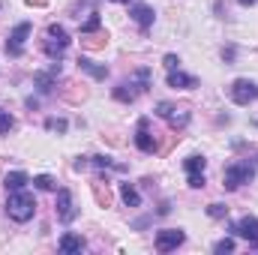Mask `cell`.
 I'll return each mask as SVG.
<instances>
[{
	"label": "cell",
	"mask_w": 258,
	"mask_h": 255,
	"mask_svg": "<svg viewBox=\"0 0 258 255\" xmlns=\"http://www.w3.org/2000/svg\"><path fill=\"white\" fill-rule=\"evenodd\" d=\"M162 63H165V69H177V66H180V57H177V54H165Z\"/></svg>",
	"instance_id": "30"
},
{
	"label": "cell",
	"mask_w": 258,
	"mask_h": 255,
	"mask_svg": "<svg viewBox=\"0 0 258 255\" xmlns=\"http://www.w3.org/2000/svg\"><path fill=\"white\" fill-rule=\"evenodd\" d=\"M45 129H51V132H66V120L63 117H48V120H45Z\"/></svg>",
	"instance_id": "29"
},
{
	"label": "cell",
	"mask_w": 258,
	"mask_h": 255,
	"mask_svg": "<svg viewBox=\"0 0 258 255\" xmlns=\"http://www.w3.org/2000/svg\"><path fill=\"white\" fill-rule=\"evenodd\" d=\"M105 33H99V36H93V33H84V39H81V45L87 48V51H96V48H105Z\"/></svg>",
	"instance_id": "20"
},
{
	"label": "cell",
	"mask_w": 258,
	"mask_h": 255,
	"mask_svg": "<svg viewBox=\"0 0 258 255\" xmlns=\"http://www.w3.org/2000/svg\"><path fill=\"white\" fill-rule=\"evenodd\" d=\"M168 87H174V90H195L198 87V78L195 75H186L177 66V69H168Z\"/></svg>",
	"instance_id": "11"
},
{
	"label": "cell",
	"mask_w": 258,
	"mask_h": 255,
	"mask_svg": "<svg viewBox=\"0 0 258 255\" xmlns=\"http://www.w3.org/2000/svg\"><path fill=\"white\" fill-rule=\"evenodd\" d=\"M213 252H216V255L234 252V240H231V237H222V240H216V243H213Z\"/></svg>",
	"instance_id": "24"
},
{
	"label": "cell",
	"mask_w": 258,
	"mask_h": 255,
	"mask_svg": "<svg viewBox=\"0 0 258 255\" xmlns=\"http://www.w3.org/2000/svg\"><path fill=\"white\" fill-rule=\"evenodd\" d=\"M189 186H192V189H201V186H204V174H198V177H189Z\"/></svg>",
	"instance_id": "32"
},
{
	"label": "cell",
	"mask_w": 258,
	"mask_h": 255,
	"mask_svg": "<svg viewBox=\"0 0 258 255\" xmlns=\"http://www.w3.org/2000/svg\"><path fill=\"white\" fill-rule=\"evenodd\" d=\"M57 75H60V60H54V63L48 66V72H36L33 84L39 87V93H51L54 84H57Z\"/></svg>",
	"instance_id": "10"
},
{
	"label": "cell",
	"mask_w": 258,
	"mask_h": 255,
	"mask_svg": "<svg viewBox=\"0 0 258 255\" xmlns=\"http://www.w3.org/2000/svg\"><path fill=\"white\" fill-rule=\"evenodd\" d=\"M30 30H33V24H30V21L15 24V30H12V33H9V39H6V54H9V57H21V54H24V42H27Z\"/></svg>",
	"instance_id": "5"
},
{
	"label": "cell",
	"mask_w": 258,
	"mask_h": 255,
	"mask_svg": "<svg viewBox=\"0 0 258 255\" xmlns=\"http://www.w3.org/2000/svg\"><path fill=\"white\" fill-rule=\"evenodd\" d=\"M12 126H15V117H12L6 108H0V135H6Z\"/></svg>",
	"instance_id": "25"
},
{
	"label": "cell",
	"mask_w": 258,
	"mask_h": 255,
	"mask_svg": "<svg viewBox=\"0 0 258 255\" xmlns=\"http://www.w3.org/2000/svg\"><path fill=\"white\" fill-rule=\"evenodd\" d=\"M120 198L126 201V207H141V195H138V189L132 183H123L120 186Z\"/></svg>",
	"instance_id": "18"
},
{
	"label": "cell",
	"mask_w": 258,
	"mask_h": 255,
	"mask_svg": "<svg viewBox=\"0 0 258 255\" xmlns=\"http://www.w3.org/2000/svg\"><path fill=\"white\" fill-rule=\"evenodd\" d=\"M135 147H138L141 153H156V150H159L156 138L150 135V120H147V117H141V120H138V132H135Z\"/></svg>",
	"instance_id": "8"
},
{
	"label": "cell",
	"mask_w": 258,
	"mask_h": 255,
	"mask_svg": "<svg viewBox=\"0 0 258 255\" xmlns=\"http://www.w3.org/2000/svg\"><path fill=\"white\" fill-rule=\"evenodd\" d=\"M204 165H207V159H204V156H198V153H192V156H186V159H183V168H186V174H189V177L204 174Z\"/></svg>",
	"instance_id": "16"
},
{
	"label": "cell",
	"mask_w": 258,
	"mask_h": 255,
	"mask_svg": "<svg viewBox=\"0 0 258 255\" xmlns=\"http://www.w3.org/2000/svg\"><path fill=\"white\" fill-rule=\"evenodd\" d=\"M57 246H60V252H66V255H78V252H84V249H87V240H84L81 234H72V231H69V234L60 237V243H57Z\"/></svg>",
	"instance_id": "13"
},
{
	"label": "cell",
	"mask_w": 258,
	"mask_h": 255,
	"mask_svg": "<svg viewBox=\"0 0 258 255\" xmlns=\"http://www.w3.org/2000/svg\"><path fill=\"white\" fill-rule=\"evenodd\" d=\"M207 216H213V219H225V216H228V207H225V204H210V207H207Z\"/></svg>",
	"instance_id": "28"
},
{
	"label": "cell",
	"mask_w": 258,
	"mask_h": 255,
	"mask_svg": "<svg viewBox=\"0 0 258 255\" xmlns=\"http://www.w3.org/2000/svg\"><path fill=\"white\" fill-rule=\"evenodd\" d=\"M129 18L141 27V33H147L150 27H153V18H156V12L147 6V3H132L129 6Z\"/></svg>",
	"instance_id": "9"
},
{
	"label": "cell",
	"mask_w": 258,
	"mask_h": 255,
	"mask_svg": "<svg viewBox=\"0 0 258 255\" xmlns=\"http://www.w3.org/2000/svg\"><path fill=\"white\" fill-rule=\"evenodd\" d=\"M45 42H42V51L51 57V60H60L66 54V48H69V33L63 30V24H48V30H45Z\"/></svg>",
	"instance_id": "3"
},
{
	"label": "cell",
	"mask_w": 258,
	"mask_h": 255,
	"mask_svg": "<svg viewBox=\"0 0 258 255\" xmlns=\"http://www.w3.org/2000/svg\"><path fill=\"white\" fill-rule=\"evenodd\" d=\"M252 174H255V162H252V159L231 162V165H225V171H222V186L228 192H234V189H240L243 183H249Z\"/></svg>",
	"instance_id": "2"
},
{
	"label": "cell",
	"mask_w": 258,
	"mask_h": 255,
	"mask_svg": "<svg viewBox=\"0 0 258 255\" xmlns=\"http://www.w3.org/2000/svg\"><path fill=\"white\" fill-rule=\"evenodd\" d=\"M6 213H9L12 222H21V225H24V222H30L33 213H36V198L27 189L9 192V198H6Z\"/></svg>",
	"instance_id": "1"
},
{
	"label": "cell",
	"mask_w": 258,
	"mask_h": 255,
	"mask_svg": "<svg viewBox=\"0 0 258 255\" xmlns=\"http://www.w3.org/2000/svg\"><path fill=\"white\" fill-rule=\"evenodd\" d=\"M171 111H174V108H171L168 102H159V105H156V114H159V117H168Z\"/></svg>",
	"instance_id": "31"
},
{
	"label": "cell",
	"mask_w": 258,
	"mask_h": 255,
	"mask_svg": "<svg viewBox=\"0 0 258 255\" xmlns=\"http://www.w3.org/2000/svg\"><path fill=\"white\" fill-rule=\"evenodd\" d=\"M231 234L249 240V246L258 249V216H243V219H237V222L231 225Z\"/></svg>",
	"instance_id": "7"
},
{
	"label": "cell",
	"mask_w": 258,
	"mask_h": 255,
	"mask_svg": "<svg viewBox=\"0 0 258 255\" xmlns=\"http://www.w3.org/2000/svg\"><path fill=\"white\" fill-rule=\"evenodd\" d=\"M90 162L96 165V168H117V171H123V165H117V162H111L108 156H102V153H96V156H90Z\"/></svg>",
	"instance_id": "23"
},
{
	"label": "cell",
	"mask_w": 258,
	"mask_h": 255,
	"mask_svg": "<svg viewBox=\"0 0 258 255\" xmlns=\"http://www.w3.org/2000/svg\"><path fill=\"white\" fill-rule=\"evenodd\" d=\"M78 69L81 72H87L90 78H96V81H105L108 78V66H102V63H96V60H90V57H78Z\"/></svg>",
	"instance_id": "14"
},
{
	"label": "cell",
	"mask_w": 258,
	"mask_h": 255,
	"mask_svg": "<svg viewBox=\"0 0 258 255\" xmlns=\"http://www.w3.org/2000/svg\"><path fill=\"white\" fill-rule=\"evenodd\" d=\"M99 27H102V18H99V15L93 12V15H90V18H87V21L81 24V36H84V33H96Z\"/></svg>",
	"instance_id": "22"
},
{
	"label": "cell",
	"mask_w": 258,
	"mask_h": 255,
	"mask_svg": "<svg viewBox=\"0 0 258 255\" xmlns=\"http://www.w3.org/2000/svg\"><path fill=\"white\" fill-rule=\"evenodd\" d=\"M114 3H132V0H114Z\"/></svg>",
	"instance_id": "36"
},
{
	"label": "cell",
	"mask_w": 258,
	"mask_h": 255,
	"mask_svg": "<svg viewBox=\"0 0 258 255\" xmlns=\"http://www.w3.org/2000/svg\"><path fill=\"white\" fill-rule=\"evenodd\" d=\"M183 240H186V234L180 228H162V231H156L153 246H156V252H174L177 246H183Z\"/></svg>",
	"instance_id": "6"
},
{
	"label": "cell",
	"mask_w": 258,
	"mask_h": 255,
	"mask_svg": "<svg viewBox=\"0 0 258 255\" xmlns=\"http://www.w3.org/2000/svg\"><path fill=\"white\" fill-rule=\"evenodd\" d=\"M48 0H27V6H45Z\"/></svg>",
	"instance_id": "34"
},
{
	"label": "cell",
	"mask_w": 258,
	"mask_h": 255,
	"mask_svg": "<svg viewBox=\"0 0 258 255\" xmlns=\"http://www.w3.org/2000/svg\"><path fill=\"white\" fill-rule=\"evenodd\" d=\"M57 216H60V222H72V219L78 216V210H75V204H72V192L69 189H57Z\"/></svg>",
	"instance_id": "12"
},
{
	"label": "cell",
	"mask_w": 258,
	"mask_h": 255,
	"mask_svg": "<svg viewBox=\"0 0 258 255\" xmlns=\"http://www.w3.org/2000/svg\"><path fill=\"white\" fill-rule=\"evenodd\" d=\"M132 87H135V84H126V81L117 84V87H114V99H117V102H135L138 90H132Z\"/></svg>",
	"instance_id": "17"
},
{
	"label": "cell",
	"mask_w": 258,
	"mask_h": 255,
	"mask_svg": "<svg viewBox=\"0 0 258 255\" xmlns=\"http://www.w3.org/2000/svg\"><path fill=\"white\" fill-rule=\"evenodd\" d=\"M27 183H30V177H27L24 171H9V174L3 177V186H6L9 192H15V189H24Z\"/></svg>",
	"instance_id": "15"
},
{
	"label": "cell",
	"mask_w": 258,
	"mask_h": 255,
	"mask_svg": "<svg viewBox=\"0 0 258 255\" xmlns=\"http://www.w3.org/2000/svg\"><path fill=\"white\" fill-rule=\"evenodd\" d=\"M237 3H240V6H255L258 0H237Z\"/></svg>",
	"instance_id": "35"
},
{
	"label": "cell",
	"mask_w": 258,
	"mask_h": 255,
	"mask_svg": "<svg viewBox=\"0 0 258 255\" xmlns=\"http://www.w3.org/2000/svg\"><path fill=\"white\" fill-rule=\"evenodd\" d=\"M228 96H231L234 105H249V102L258 99V84L249 81V78H237V81L228 87Z\"/></svg>",
	"instance_id": "4"
},
{
	"label": "cell",
	"mask_w": 258,
	"mask_h": 255,
	"mask_svg": "<svg viewBox=\"0 0 258 255\" xmlns=\"http://www.w3.org/2000/svg\"><path fill=\"white\" fill-rule=\"evenodd\" d=\"M30 183H33L36 189H42V192H57V180H54L51 174H36Z\"/></svg>",
	"instance_id": "19"
},
{
	"label": "cell",
	"mask_w": 258,
	"mask_h": 255,
	"mask_svg": "<svg viewBox=\"0 0 258 255\" xmlns=\"http://www.w3.org/2000/svg\"><path fill=\"white\" fill-rule=\"evenodd\" d=\"M93 192H96V201H99L102 207H108V204H111V192L102 189V183H93Z\"/></svg>",
	"instance_id": "27"
},
{
	"label": "cell",
	"mask_w": 258,
	"mask_h": 255,
	"mask_svg": "<svg viewBox=\"0 0 258 255\" xmlns=\"http://www.w3.org/2000/svg\"><path fill=\"white\" fill-rule=\"evenodd\" d=\"M135 81H138V93H144L150 87V69H138L135 72Z\"/></svg>",
	"instance_id": "26"
},
{
	"label": "cell",
	"mask_w": 258,
	"mask_h": 255,
	"mask_svg": "<svg viewBox=\"0 0 258 255\" xmlns=\"http://www.w3.org/2000/svg\"><path fill=\"white\" fill-rule=\"evenodd\" d=\"M165 120H168V123H171L174 129H183L186 123H189V111H180V114H177V111H171Z\"/></svg>",
	"instance_id": "21"
},
{
	"label": "cell",
	"mask_w": 258,
	"mask_h": 255,
	"mask_svg": "<svg viewBox=\"0 0 258 255\" xmlns=\"http://www.w3.org/2000/svg\"><path fill=\"white\" fill-rule=\"evenodd\" d=\"M222 57H225V60H231V57H234V48H231V45H228V48H222Z\"/></svg>",
	"instance_id": "33"
}]
</instances>
